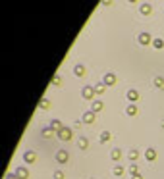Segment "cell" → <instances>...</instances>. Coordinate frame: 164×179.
Instances as JSON below:
<instances>
[{"label": "cell", "instance_id": "9a60e30c", "mask_svg": "<svg viewBox=\"0 0 164 179\" xmlns=\"http://www.w3.org/2000/svg\"><path fill=\"white\" fill-rule=\"evenodd\" d=\"M129 173H131L133 177L139 175V168H137V164H131V166H129Z\"/></svg>", "mask_w": 164, "mask_h": 179}, {"label": "cell", "instance_id": "44dd1931", "mask_svg": "<svg viewBox=\"0 0 164 179\" xmlns=\"http://www.w3.org/2000/svg\"><path fill=\"white\" fill-rule=\"evenodd\" d=\"M87 145H89V141L85 137H79V146H81V148H87Z\"/></svg>", "mask_w": 164, "mask_h": 179}, {"label": "cell", "instance_id": "ffe728a7", "mask_svg": "<svg viewBox=\"0 0 164 179\" xmlns=\"http://www.w3.org/2000/svg\"><path fill=\"white\" fill-rule=\"evenodd\" d=\"M141 14H145V15L151 14V6H149V4H143V6H141Z\"/></svg>", "mask_w": 164, "mask_h": 179}, {"label": "cell", "instance_id": "cb8c5ba5", "mask_svg": "<svg viewBox=\"0 0 164 179\" xmlns=\"http://www.w3.org/2000/svg\"><path fill=\"white\" fill-rule=\"evenodd\" d=\"M122 173H124V168H122V166H116V168H114V175H122Z\"/></svg>", "mask_w": 164, "mask_h": 179}, {"label": "cell", "instance_id": "ac0fdd59", "mask_svg": "<svg viewBox=\"0 0 164 179\" xmlns=\"http://www.w3.org/2000/svg\"><path fill=\"white\" fill-rule=\"evenodd\" d=\"M50 129H56V131H60V129H62V123L58 122V119H54V122L50 123Z\"/></svg>", "mask_w": 164, "mask_h": 179}, {"label": "cell", "instance_id": "4316f807", "mask_svg": "<svg viewBox=\"0 0 164 179\" xmlns=\"http://www.w3.org/2000/svg\"><path fill=\"white\" fill-rule=\"evenodd\" d=\"M131 179H143V177H141V173H139V175H135V177H131Z\"/></svg>", "mask_w": 164, "mask_h": 179}, {"label": "cell", "instance_id": "603a6c76", "mask_svg": "<svg viewBox=\"0 0 164 179\" xmlns=\"http://www.w3.org/2000/svg\"><path fill=\"white\" fill-rule=\"evenodd\" d=\"M128 156H129V160H135V158L139 156V150H135V148H133V150H129V154H128Z\"/></svg>", "mask_w": 164, "mask_h": 179}, {"label": "cell", "instance_id": "6da1fadb", "mask_svg": "<svg viewBox=\"0 0 164 179\" xmlns=\"http://www.w3.org/2000/svg\"><path fill=\"white\" fill-rule=\"evenodd\" d=\"M93 94H95V87H83L81 96L85 98V100H91V98H93Z\"/></svg>", "mask_w": 164, "mask_h": 179}, {"label": "cell", "instance_id": "5b68a950", "mask_svg": "<svg viewBox=\"0 0 164 179\" xmlns=\"http://www.w3.org/2000/svg\"><path fill=\"white\" fill-rule=\"evenodd\" d=\"M114 83H116V75H114V73H106V75H104V85L112 87Z\"/></svg>", "mask_w": 164, "mask_h": 179}, {"label": "cell", "instance_id": "e0dca14e", "mask_svg": "<svg viewBox=\"0 0 164 179\" xmlns=\"http://www.w3.org/2000/svg\"><path fill=\"white\" fill-rule=\"evenodd\" d=\"M152 44H155V48L160 50L162 46H164V41H162V39H155V41H152Z\"/></svg>", "mask_w": 164, "mask_h": 179}, {"label": "cell", "instance_id": "2e32d148", "mask_svg": "<svg viewBox=\"0 0 164 179\" xmlns=\"http://www.w3.org/2000/svg\"><path fill=\"white\" fill-rule=\"evenodd\" d=\"M104 89H106V85H102V83H99V85H95V93L102 94V93H104Z\"/></svg>", "mask_w": 164, "mask_h": 179}, {"label": "cell", "instance_id": "7c38bea8", "mask_svg": "<svg viewBox=\"0 0 164 179\" xmlns=\"http://www.w3.org/2000/svg\"><path fill=\"white\" fill-rule=\"evenodd\" d=\"M73 73H75L77 77H83V75H85V67H83V66H75V67H73Z\"/></svg>", "mask_w": 164, "mask_h": 179}, {"label": "cell", "instance_id": "30bf717a", "mask_svg": "<svg viewBox=\"0 0 164 179\" xmlns=\"http://www.w3.org/2000/svg\"><path fill=\"white\" fill-rule=\"evenodd\" d=\"M128 98H129L131 102H137V100H139V93H137V91H133V89H131V91L128 93Z\"/></svg>", "mask_w": 164, "mask_h": 179}, {"label": "cell", "instance_id": "9c48e42d", "mask_svg": "<svg viewBox=\"0 0 164 179\" xmlns=\"http://www.w3.org/2000/svg\"><path fill=\"white\" fill-rule=\"evenodd\" d=\"M139 43H141V44H149V43H151V35H149V33H141V35H139Z\"/></svg>", "mask_w": 164, "mask_h": 179}, {"label": "cell", "instance_id": "484cf974", "mask_svg": "<svg viewBox=\"0 0 164 179\" xmlns=\"http://www.w3.org/2000/svg\"><path fill=\"white\" fill-rule=\"evenodd\" d=\"M54 179H64V173H62V171H54Z\"/></svg>", "mask_w": 164, "mask_h": 179}, {"label": "cell", "instance_id": "7a4b0ae2", "mask_svg": "<svg viewBox=\"0 0 164 179\" xmlns=\"http://www.w3.org/2000/svg\"><path fill=\"white\" fill-rule=\"evenodd\" d=\"M58 137H60L62 141H70L72 139V131L68 129V127H62L60 131H58Z\"/></svg>", "mask_w": 164, "mask_h": 179}, {"label": "cell", "instance_id": "5bb4252c", "mask_svg": "<svg viewBox=\"0 0 164 179\" xmlns=\"http://www.w3.org/2000/svg\"><path fill=\"white\" fill-rule=\"evenodd\" d=\"M110 156H112V160H120V158H122V150H120V148H114Z\"/></svg>", "mask_w": 164, "mask_h": 179}, {"label": "cell", "instance_id": "4fadbf2b", "mask_svg": "<svg viewBox=\"0 0 164 179\" xmlns=\"http://www.w3.org/2000/svg\"><path fill=\"white\" fill-rule=\"evenodd\" d=\"M126 112H128V116H135L137 114V106H135V104H129Z\"/></svg>", "mask_w": 164, "mask_h": 179}, {"label": "cell", "instance_id": "ba28073f", "mask_svg": "<svg viewBox=\"0 0 164 179\" xmlns=\"http://www.w3.org/2000/svg\"><path fill=\"white\" fill-rule=\"evenodd\" d=\"M145 158H147L149 162H152V160L156 158V150H155V148H147V150H145Z\"/></svg>", "mask_w": 164, "mask_h": 179}, {"label": "cell", "instance_id": "8fae6325", "mask_svg": "<svg viewBox=\"0 0 164 179\" xmlns=\"http://www.w3.org/2000/svg\"><path fill=\"white\" fill-rule=\"evenodd\" d=\"M102 110V102L100 100H95L93 104H91V112H100Z\"/></svg>", "mask_w": 164, "mask_h": 179}, {"label": "cell", "instance_id": "8992f818", "mask_svg": "<svg viewBox=\"0 0 164 179\" xmlns=\"http://www.w3.org/2000/svg\"><path fill=\"white\" fill-rule=\"evenodd\" d=\"M56 160L60 162V164L68 162V152H66V150H58V152H56Z\"/></svg>", "mask_w": 164, "mask_h": 179}, {"label": "cell", "instance_id": "d4e9b609", "mask_svg": "<svg viewBox=\"0 0 164 179\" xmlns=\"http://www.w3.org/2000/svg\"><path fill=\"white\" fill-rule=\"evenodd\" d=\"M41 108H46V110H49V108H50L49 100H41Z\"/></svg>", "mask_w": 164, "mask_h": 179}, {"label": "cell", "instance_id": "3957f363", "mask_svg": "<svg viewBox=\"0 0 164 179\" xmlns=\"http://www.w3.org/2000/svg\"><path fill=\"white\" fill-rule=\"evenodd\" d=\"M15 177H18V179H27L29 177L27 168H18V170H15Z\"/></svg>", "mask_w": 164, "mask_h": 179}, {"label": "cell", "instance_id": "d6986e66", "mask_svg": "<svg viewBox=\"0 0 164 179\" xmlns=\"http://www.w3.org/2000/svg\"><path fill=\"white\" fill-rule=\"evenodd\" d=\"M155 85H156L158 89H164V79H162V77H155Z\"/></svg>", "mask_w": 164, "mask_h": 179}, {"label": "cell", "instance_id": "52a82bcc", "mask_svg": "<svg viewBox=\"0 0 164 179\" xmlns=\"http://www.w3.org/2000/svg\"><path fill=\"white\" fill-rule=\"evenodd\" d=\"M95 122V112H85L83 114V123H93Z\"/></svg>", "mask_w": 164, "mask_h": 179}, {"label": "cell", "instance_id": "7402d4cb", "mask_svg": "<svg viewBox=\"0 0 164 179\" xmlns=\"http://www.w3.org/2000/svg\"><path fill=\"white\" fill-rule=\"evenodd\" d=\"M106 141H110V133H108V131H104V133L100 135V143H106Z\"/></svg>", "mask_w": 164, "mask_h": 179}, {"label": "cell", "instance_id": "277c9868", "mask_svg": "<svg viewBox=\"0 0 164 179\" xmlns=\"http://www.w3.org/2000/svg\"><path fill=\"white\" fill-rule=\"evenodd\" d=\"M23 160L27 162V164H33V162L37 160V154H35L33 150H27V152H25V154H23Z\"/></svg>", "mask_w": 164, "mask_h": 179}]
</instances>
